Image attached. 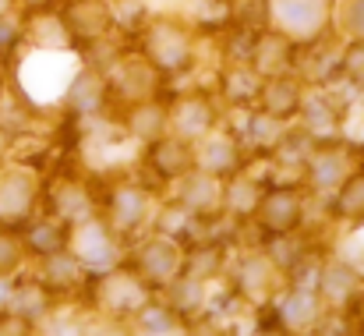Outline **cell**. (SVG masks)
Here are the masks:
<instances>
[{
    "label": "cell",
    "instance_id": "1",
    "mask_svg": "<svg viewBox=\"0 0 364 336\" xmlns=\"http://www.w3.org/2000/svg\"><path fill=\"white\" fill-rule=\"evenodd\" d=\"M0 89H4V85H0Z\"/></svg>",
    "mask_w": 364,
    "mask_h": 336
}]
</instances>
